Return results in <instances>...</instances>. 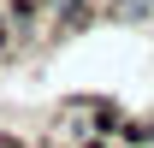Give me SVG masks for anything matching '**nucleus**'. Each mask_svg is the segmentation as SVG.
Listing matches in <instances>:
<instances>
[{
  "label": "nucleus",
  "instance_id": "nucleus-1",
  "mask_svg": "<svg viewBox=\"0 0 154 148\" xmlns=\"http://www.w3.org/2000/svg\"><path fill=\"white\" fill-rule=\"evenodd\" d=\"M48 6V36H77L101 12V0H42Z\"/></svg>",
  "mask_w": 154,
  "mask_h": 148
},
{
  "label": "nucleus",
  "instance_id": "nucleus-2",
  "mask_svg": "<svg viewBox=\"0 0 154 148\" xmlns=\"http://www.w3.org/2000/svg\"><path fill=\"white\" fill-rule=\"evenodd\" d=\"M101 12L119 24H142V18H154V0H101Z\"/></svg>",
  "mask_w": 154,
  "mask_h": 148
}]
</instances>
